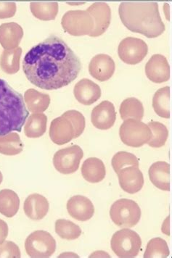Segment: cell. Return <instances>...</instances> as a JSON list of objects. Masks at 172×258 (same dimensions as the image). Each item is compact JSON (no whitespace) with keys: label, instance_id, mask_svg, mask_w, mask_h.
Returning a JSON list of instances; mask_svg holds the SVG:
<instances>
[{"label":"cell","instance_id":"6da1fadb","mask_svg":"<svg viewBox=\"0 0 172 258\" xmlns=\"http://www.w3.org/2000/svg\"><path fill=\"white\" fill-rule=\"evenodd\" d=\"M82 62L67 44L50 36L26 53L23 71L31 84L45 90L66 87L77 79Z\"/></svg>","mask_w":172,"mask_h":258},{"label":"cell","instance_id":"7a4b0ae2","mask_svg":"<svg viewBox=\"0 0 172 258\" xmlns=\"http://www.w3.org/2000/svg\"><path fill=\"white\" fill-rule=\"evenodd\" d=\"M119 14L127 29L149 39L158 37L166 29L156 3H122Z\"/></svg>","mask_w":172,"mask_h":258},{"label":"cell","instance_id":"3957f363","mask_svg":"<svg viewBox=\"0 0 172 258\" xmlns=\"http://www.w3.org/2000/svg\"><path fill=\"white\" fill-rule=\"evenodd\" d=\"M29 115L22 94L0 79V136L21 132Z\"/></svg>","mask_w":172,"mask_h":258},{"label":"cell","instance_id":"277c9868","mask_svg":"<svg viewBox=\"0 0 172 258\" xmlns=\"http://www.w3.org/2000/svg\"><path fill=\"white\" fill-rule=\"evenodd\" d=\"M110 246L114 254L120 258L137 257L141 249L140 235L130 229H122L113 235Z\"/></svg>","mask_w":172,"mask_h":258},{"label":"cell","instance_id":"5b68a950","mask_svg":"<svg viewBox=\"0 0 172 258\" xmlns=\"http://www.w3.org/2000/svg\"><path fill=\"white\" fill-rule=\"evenodd\" d=\"M141 215V209L136 202L129 199L117 200L110 210L112 221L119 227H134L140 222Z\"/></svg>","mask_w":172,"mask_h":258},{"label":"cell","instance_id":"8992f818","mask_svg":"<svg viewBox=\"0 0 172 258\" xmlns=\"http://www.w3.org/2000/svg\"><path fill=\"white\" fill-rule=\"evenodd\" d=\"M119 136L125 145L138 148L150 141L152 132L148 125L143 122L135 119H127L121 125Z\"/></svg>","mask_w":172,"mask_h":258},{"label":"cell","instance_id":"52a82bcc","mask_svg":"<svg viewBox=\"0 0 172 258\" xmlns=\"http://www.w3.org/2000/svg\"><path fill=\"white\" fill-rule=\"evenodd\" d=\"M63 29L74 36L90 35L95 28L93 18L87 11H69L61 20Z\"/></svg>","mask_w":172,"mask_h":258},{"label":"cell","instance_id":"ba28073f","mask_svg":"<svg viewBox=\"0 0 172 258\" xmlns=\"http://www.w3.org/2000/svg\"><path fill=\"white\" fill-rule=\"evenodd\" d=\"M25 249L31 257H50L55 252V239L47 231L38 230L26 238Z\"/></svg>","mask_w":172,"mask_h":258},{"label":"cell","instance_id":"9c48e42d","mask_svg":"<svg viewBox=\"0 0 172 258\" xmlns=\"http://www.w3.org/2000/svg\"><path fill=\"white\" fill-rule=\"evenodd\" d=\"M83 150L78 145H73L61 149L54 154V168L62 174H72L79 169L81 160L83 158Z\"/></svg>","mask_w":172,"mask_h":258},{"label":"cell","instance_id":"30bf717a","mask_svg":"<svg viewBox=\"0 0 172 258\" xmlns=\"http://www.w3.org/2000/svg\"><path fill=\"white\" fill-rule=\"evenodd\" d=\"M148 52V44L138 38H125L121 41L118 48L119 57L128 64L140 63L146 57Z\"/></svg>","mask_w":172,"mask_h":258},{"label":"cell","instance_id":"8fae6325","mask_svg":"<svg viewBox=\"0 0 172 258\" xmlns=\"http://www.w3.org/2000/svg\"><path fill=\"white\" fill-rule=\"evenodd\" d=\"M49 134L51 140L58 145H66L78 138L75 126L66 112L52 120Z\"/></svg>","mask_w":172,"mask_h":258},{"label":"cell","instance_id":"7c38bea8","mask_svg":"<svg viewBox=\"0 0 172 258\" xmlns=\"http://www.w3.org/2000/svg\"><path fill=\"white\" fill-rule=\"evenodd\" d=\"M117 120L115 107L109 101H102L96 106L91 114L92 125L100 130H108L113 126Z\"/></svg>","mask_w":172,"mask_h":258},{"label":"cell","instance_id":"4fadbf2b","mask_svg":"<svg viewBox=\"0 0 172 258\" xmlns=\"http://www.w3.org/2000/svg\"><path fill=\"white\" fill-rule=\"evenodd\" d=\"M87 12L92 16L95 21V28L91 33V37H97L102 35L110 26L111 21V11L107 3H93L88 9Z\"/></svg>","mask_w":172,"mask_h":258},{"label":"cell","instance_id":"5bb4252c","mask_svg":"<svg viewBox=\"0 0 172 258\" xmlns=\"http://www.w3.org/2000/svg\"><path fill=\"white\" fill-rule=\"evenodd\" d=\"M119 185L125 192L134 195L143 187L144 176L139 167L127 166L117 173Z\"/></svg>","mask_w":172,"mask_h":258},{"label":"cell","instance_id":"9a60e30c","mask_svg":"<svg viewBox=\"0 0 172 258\" xmlns=\"http://www.w3.org/2000/svg\"><path fill=\"white\" fill-rule=\"evenodd\" d=\"M115 70V62L113 58L107 54H97L89 62V74L99 82H102L109 80L113 77Z\"/></svg>","mask_w":172,"mask_h":258},{"label":"cell","instance_id":"2e32d148","mask_svg":"<svg viewBox=\"0 0 172 258\" xmlns=\"http://www.w3.org/2000/svg\"><path fill=\"white\" fill-rule=\"evenodd\" d=\"M66 208L71 217L82 222L90 220L95 213L93 203L87 197L82 195H76L71 198Z\"/></svg>","mask_w":172,"mask_h":258},{"label":"cell","instance_id":"e0dca14e","mask_svg":"<svg viewBox=\"0 0 172 258\" xmlns=\"http://www.w3.org/2000/svg\"><path fill=\"white\" fill-rule=\"evenodd\" d=\"M145 74L152 82L161 84L168 82L170 67L166 57L159 54L152 56L145 66Z\"/></svg>","mask_w":172,"mask_h":258},{"label":"cell","instance_id":"ac0fdd59","mask_svg":"<svg viewBox=\"0 0 172 258\" xmlns=\"http://www.w3.org/2000/svg\"><path fill=\"white\" fill-rule=\"evenodd\" d=\"M74 94L76 100L84 105H91L101 97V89L97 84L84 79L74 86Z\"/></svg>","mask_w":172,"mask_h":258},{"label":"cell","instance_id":"d6986e66","mask_svg":"<svg viewBox=\"0 0 172 258\" xmlns=\"http://www.w3.org/2000/svg\"><path fill=\"white\" fill-rule=\"evenodd\" d=\"M49 209L47 198L39 194L29 195L24 204L25 214L33 221H40L47 216Z\"/></svg>","mask_w":172,"mask_h":258},{"label":"cell","instance_id":"ffe728a7","mask_svg":"<svg viewBox=\"0 0 172 258\" xmlns=\"http://www.w3.org/2000/svg\"><path fill=\"white\" fill-rule=\"evenodd\" d=\"M24 30L16 23H6L0 26V44L6 50L18 47L24 37Z\"/></svg>","mask_w":172,"mask_h":258},{"label":"cell","instance_id":"44dd1931","mask_svg":"<svg viewBox=\"0 0 172 258\" xmlns=\"http://www.w3.org/2000/svg\"><path fill=\"white\" fill-rule=\"evenodd\" d=\"M149 178L153 185L162 191H170V165L164 161L153 163L148 170Z\"/></svg>","mask_w":172,"mask_h":258},{"label":"cell","instance_id":"7402d4cb","mask_svg":"<svg viewBox=\"0 0 172 258\" xmlns=\"http://www.w3.org/2000/svg\"><path fill=\"white\" fill-rule=\"evenodd\" d=\"M82 174L84 179L89 183H99L105 178L106 175L105 164L99 158L87 159L82 164Z\"/></svg>","mask_w":172,"mask_h":258},{"label":"cell","instance_id":"603a6c76","mask_svg":"<svg viewBox=\"0 0 172 258\" xmlns=\"http://www.w3.org/2000/svg\"><path fill=\"white\" fill-rule=\"evenodd\" d=\"M24 102L29 112L42 113L49 107L50 97L47 94L42 93L34 89H29L25 92Z\"/></svg>","mask_w":172,"mask_h":258},{"label":"cell","instance_id":"cb8c5ba5","mask_svg":"<svg viewBox=\"0 0 172 258\" xmlns=\"http://www.w3.org/2000/svg\"><path fill=\"white\" fill-rule=\"evenodd\" d=\"M47 115L43 113H33L25 123V135L28 138H39L47 131Z\"/></svg>","mask_w":172,"mask_h":258},{"label":"cell","instance_id":"d4e9b609","mask_svg":"<svg viewBox=\"0 0 172 258\" xmlns=\"http://www.w3.org/2000/svg\"><path fill=\"white\" fill-rule=\"evenodd\" d=\"M20 208V199L17 194L11 189L0 191V213L7 218H13Z\"/></svg>","mask_w":172,"mask_h":258},{"label":"cell","instance_id":"484cf974","mask_svg":"<svg viewBox=\"0 0 172 258\" xmlns=\"http://www.w3.org/2000/svg\"><path fill=\"white\" fill-rule=\"evenodd\" d=\"M22 49L18 47L14 49H5L0 57V68L3 72L7 74H16L20 70V60H21Z\"/></svg>","mask_w":172,"mask_h":258},{"label":"cell","instance_id":"4316f807","mask_svg":"<svg viewBox=\"0 0 172 258\" xmlns=\"http://www.w3.org/2000/svg\"><path fill=\"white\" fill-rule=\"evenodd\" d=\"M119 112L122 120L135 119L141 121L144 116L143 103L135 97L126 99L121 104Z\"/></svg>","mask_w":172,"mask_h":258},{"label":"cell","instance_id":"83f0119b","mask_svg":"<svg viewBox=\"0 0 172 258\" xmlns=\"http://www.w3.org/2000/svg\"><path fill=\"white\" fill-rule=\"evenodd\" d=\"M30 9L33 16L40 21H53L59 13V3H31Z\"/></svg>","mask_w":172,"mask_h":258},{"label":"cell","instance_id":"f1b7e54d","mask_svg":"<svg viewBox=\"0 0 172 258\" xmlns=\"http://www.w3.org/2000/svg\"><path fill=\"white\" fill-rule=\"evenodd\" d=\"M24 150V144L17 133L0 136V153L8 156L17 155Z\"/></svg>","mask_w":172,"mask_h":258},{"label":"cell","instance_id":"f546056e","mask_svg":"<svg viewBox=\"0 0 172 258\" xmlns=\"http://www.w3.org/2000/svg\"><path fill=\"white\" fill-rule=\"evenodd\" d=\"M170 88L163 87L155 92L153 98V107L158 116L168 119L170 117Z\"/></svg>","mask_w":172,"mask_h":258},{"label":"cell","instance_id":"4dcf8cb0","mask_svg":"<svg viewBox=\"0 0 172 258\" xmlns=\"http://www.w3.org/2000/svg\"><path fill=\"white\" fill-rule=\"evenodd\" d=\"M56 234L66 240H75L82 234V229L69 220L59 219L54 224Z\"/></svg>","mask_w":172,"mask_h":258},{"label":"cell","instance_id":"1f68e13d","mask_svg":"<svg viewBox=\"0 0 172 258\" xmlns=\"http://www.w3.org/2000/svg\"><path fill=\"white\" fill-rule=\"evenodd\" d=\"M148 125L152 132L151 139L147 143L149 146L153 148L164 146L168 137V131L166 125L155 121L150 122Z\"/></svg>","mask_w":172,"mask_h":258},{"label":"cell","instance_id":"d6a6232c","mask_svg":"<svg viewBox=\"0 0 172 258\" xmlns=\"http://www.w3.org/2000/svg\"><path fill=\"white\" fill-rule=\"evenodd\" d=\"M169 254V249L166 241L161 238L157 237L149 241L147 244L146 250L144 254V257L166 258L168 257Z\"/></svg>","mask_w":172,"mask_h":258},{"label":"cell","instance_id":"836d02e7","mask_svg":"<svg viewBox=\"0 0 172 258\" xmlns=\"http://www.w3.org/2000/svg\"><path fill=\"white\" fill-rule=\"evenodd\" d=\"M111 164L117 174L125 167L140 166L137 157L133 154L127 153V152H119L114 155L112 158Z\"/></svg>","mask_w":172,"mask_h":258},{"label":"cell","instance_id":"e575fe53","mask_svg":"<svg viewBox=\"0 0 172 258\" xmlns=\"http://www.w3.org/2000/svg\"><path fill=\"white\" fill-rule=\"evenodd\" d=\"M21 250L16 243L6 241L0 246V257L20 258Z\"/></svg>","mask_w":172,"mask_h":258},{"label":"cell","instance_id":"d590c367","mask_svg":"<svg viewBox=\"0 0 172 258\" xmlns=\"http://www.w3.org/2000/svg\"><path fill=\"white\" fill-rule=\"evenodd\" d=\"M17 8L15 3H0V19L12 18L16 15Z\"/></svg>","mask_w":172,"mask_h":258},{"label":"cell","instance_id":"8d00e7d4","mask_svg":"<svg viewBox=\"0 0 172 258\" xmlns=\"http://www.w3.org/2000/svg\"><path fill=\"white\" fill-rule=\"evenodd\" d=\"M8 226L6 221L0 219V245L5 242L8 236Z\"/></svg>","mask_w":172,"mask_h":258},{"label":"cell","instance_id":"74e56055","mask_svg":"<svg viewBox=\"0 0 172 258\" xmlns=\"http://www.w3.org/2000/svg\"><path fill=\"white\" fill-rule=\"evenodd\" d=\"M165 231H166V234L168 236L169 235V218H166L165 223L162 226V231L165 233Z\"/></svg>","mask_w":172,"mask_h":258},{"label":"cell","instance_id":"f35d334b","mask_svg":"<svg viewBox=\"0 0 172 258\" xmlns=\"http://www.w3.org/2000/svg\"><path fill=\"white\" fill-rule=\"evenodd\" d=\"M3 180V174H2L1 171H0V184H1L2 181Z\"/></svg>","mask_w":172,"mask_h":258}]
</instances>
